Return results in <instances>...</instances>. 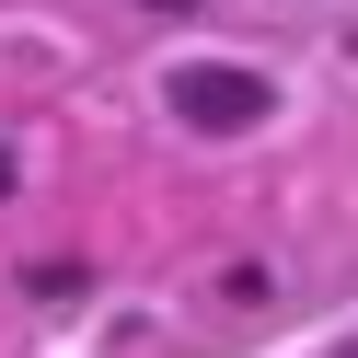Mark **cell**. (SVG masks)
Wrapping results in <instances>:
<instances>
[{
  "label": "cell",
  "instance_id": "obj_1",
  "mask_svg": "<svg viewBox=\"0 0 358 358\" xmlns=\"http://www.w3.org/2000/svg\"><path fill=\"white\" fill-rule=\"evenodd\" d=\"M173 116L208 127V139H231V127L266 116V81H255V70H173Z\"/></svg>",
  "mask_w": 358,
  "mask_h": 358
}]
</instances>
